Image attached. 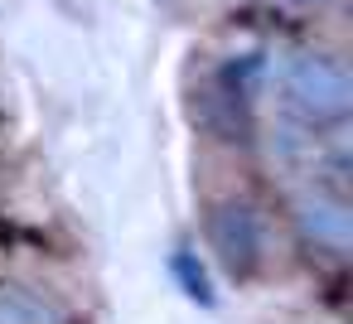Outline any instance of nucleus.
I'll return each mask as SVG.
<instances>
[{
  "instance_id": "39448f33",
  "label": "nucleus",
  "mask_w": 353,
  "mask_h": 324,
  "mask_svg": "<svg viewBox=\"0 0 353 324\" xmlns=\"http://www.w3.org/2000/svg\"><path fill=\"white\" fill-rule=\"evenodd\" d=\"M174 281L184 285V295L194 300V305H203V310H213L218 305V295H213V285H208V271L199 266V256L194 252H174Z\"/></svg>"
},
{
  "instance_id": "20e7f679",
  "label": "nucleus",
  "mask_w": 353,
  "mask_h": 324,
  "mask_svg": "<svg viewBox=\"0 0 353 324\" xmlns=\"http://www.w3.org/2000/svg\"><path fill=\"white\" fill-rule=\"evenodd\" d=\"M0 324H63V314L25 285H0Z\"/></svg>"
},
{
  "instance_id": "7ed1b4c3",
  "label": "nucleus",
  "mask_w": 353,
  "mask_h": 324,
  "mask_svg": "<svg viewBox=\"0 0 353 324\" xmlns=\"http://www.w3.org/2000/svg\"><path fill=\"white\" fill-rule=\"evenodd\" d=\"M300 227H305V237H314L319 247L343 252V247H348V237H353V213H348V203H343V199L310 194V199L300 203Z\"/></svg>"
},
{
  "instance_id": "f03ea898",
  "label": "nucleus",
  "mask_w": 353,
  "mask_h": 324,
  "mask_svg": "<svg viewBox=\"0 0 353 324\" xmlns=\"http://www.w3.org/2000/svg\"><path fill=\"white\" fill-rule=\"evenodd\" d=\"M208 237H213V252L223 256V266L232 276H252L261 266L266 227H261V213L252 203H218L208 218Z\"/></svg>"
},
{
  "instance_id": "f257e3e1",
  "label": "nucleus",
  "mask_w": 353,
  "mask_h": 324,
  "mask_svg": "<svg viewBox=\"0 0 353 324\" xmlns=\"http://www.w3.org/2000/svg\"><path fill=\"white\" fill-rule=\"evenodd\" d=\"M285 97L305 121H343L353 112V78L329 54H295L285 63Z\"/></svg>"
}]
</instances>
